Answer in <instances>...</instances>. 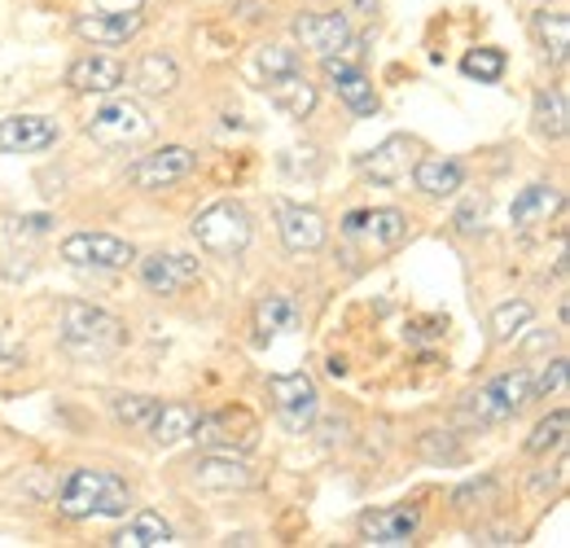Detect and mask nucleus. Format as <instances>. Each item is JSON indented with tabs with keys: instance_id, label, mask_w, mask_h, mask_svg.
<instances>
[{
	"instance_id": "nucleus-2",
	"label": "nucleus",
	"mask_w": 570,
	"mask_h": 548,
	"mask_svg": "<svg viewBox=\"0 0 570 548\" xmlns=\"http://www.w3.org/2000/svg\"><path fill=\"white\" fill-rule=\"evenodd\" d=\"M58 330H62V346L83 355V360H106V355H115L119 346L128 343L124 321L101 312V307H92V303H67Z\"/></svg>"
},
{
	"instance_id": "nucleus-35",
	"label": "nucleus",
	"mask_w": 570,
	"mask_h": 548,
	"mask_svg": "<svg viewBox=\"0 0 570 548\" xmlns=\"http://www.w3.org/2000/svg\"><path fill=\"white\" fill-rule=\"evenodd\" d=\"M298 49H289V45H268V49H259V70L264 75H285V70H298Z\"/></svg>"
},
{
	"instance_id": "nucleus-25",
	"label": "nucleus",
	"mask_w": 570,
	"mask_h": 548,
	"mask_svg": "<svg viewBox=\"0 0 570 548\" xmlns=\"http://www.w3.org/2000/svg\"><path fill=\"white\" fill-rule=\"evenodd\" d=\"M255 330H259V343L298 330V303H294L289 294H268V299H259V307H255Z\"/></svg>"
},
{
	"instance_id": "nucleus-20",
	"label": "nucleus",
	"mask_w": 570,
	"mask_h": 548,
	"mask_svg": "<svg viewBox=\"0 0 570 548\" xmlns=\"http://www.w3.org/2000/svg\"><path fill=\"white\" fill-rule=\"evenodd\" d=\"M264 92L289 119H307L316 110V84L303 75V67L285 70V75H264Z\"/></svg>"
},
{
	"instance_id": "nucleus-7",
	"label": "nucleus",
	"mask_w": 570,
	"mask_h": 548,
	"mask_svg": "<svg viewBox=\"0 0 570 548\" xmlns=\"http://www.w3.org/2000/svg\"><path fill=\"white\" fill-rule=\"evenodd\" d=\"M207 452H250L259 443V421L246 409H224V412H207L194 421L189 430Z\"/></svg>"
},
{
	"instance_id": "nucleus-5",
	"label": "nucleus",
	"mask_w": 570,
	"mask_h": 548,
	"mask_svg": "<svg viewBox=\"0 0 570 548\" xmlns=\"http://www.w3.org/2000/svg\"><path fill=\"white\" fill-rule=\"evenodd\" d=\"M88 137L106 149H132L141 140L154 137V119L145 115L137 101H106L92 119H88Z\"/></svg>"
},
{
	"instance_id": "nucleus-3",
	"label": "nucleus",
	"mask_w": 570,
	"mask_h": 548,
	"mask_svg": "<svg viewBox=\"0 0 570 548\" xmlns=\"http://www.w3.org/2000/svg\"><path fill=\"white\" fill-rule=\"evenodd\" d=\"M250 237H255V219H250L246 206L233 203V198L212 203L207 211L194 215V242L215 260H237L250 246Z\"/></svg>"
},
{
	"instance_id": "nucleus-9",
	"label": "nucleus",
	"mask_w": 570,
	"mask_h": 548,
	"mask_svg": "<svg viewBox=\"0 0 570 548\" xmlns=\"http://www.w3.org/2000/svg\"><path fill=\"white\" fill-rule=\"evenodd\" d=\"M343 233L364 242L368 251H395L409 237V219L395 206H368V211H352L343 219Z\"/></svg>"
},
{
	"instance_id": "nucleus-37",
	"label": "nucleus",
	"mask_w": 570,
	"mask_h": 548,
	"mask_svg": "<svg viewBox=\"0 0 570 548\" xmlns=\"http://www.w3.org/2000/svg\"><path fill=\"white\" fill-rule=\"evenodd\" d=\"M483 215H488V198L479 194V198H470V203L452 215V228H456L461 237H474V233L483 228Z\"/></svg>"
},
{
	"instance_id": "nucleus-17",
	"label": "nucleus",
	"mask_w": 570,
	"mask_h": 548,
	"mask_svg": "<svg viewBox=\"0 0 570 548\" xmlns=\"http://www.w3.org/2000/svg\"><path fill=\"white\" fill-rule=\"evenodd\" d=\"M62 128L49 115H9L0 119V154H40L58 145Z\"/></svg>"
},
{
	"instance_id": "nucleus-36",
	"label": "nucleus",
	"mask_w": 570,
	"mask_h": 548,
	"mask_svg": "<svg viewBox=\"0 0 570 548\" xmlns=\"http://www.w3.org/2000/svg\"><path fill=\"white\" fill-rule=\"evenodd\" d=\"M497 491H500V482L492 479V474H483V479L461 482V487L452 491V505H456V509H465L470 500H497Z\"/></svg>"
},
{
	"instance_id": "nucleus-14",
	"label": "nucleus",
	"mask_w": 570,
	"mask_h": 548,
	"mask_svg": "<svg viewBox=\"0 0 570 548\" xmlns=\"http://www.w3.org/2000/svg\"><path fill=\"white\" fill-rule=\"evenodd\" d=\"M189 474L207 491H250V487H259L255 466L242 461V452H207L189 466Z\"/></svg>"
},
{
	"instance_id": "nucleus-24",
	"label": "nucleus",
	"mask_w": 570,
	"mask_h": 548,
	"mask_svg": "<svg viewBox=\"0 0 570 548\" xmlns=\"http://www.w3.org/2000/svg\"><path fill=\"white\" fill-rule=\"evenodd\" d=\"M106 545L115 548H163L171 545V527H167V518L163 513H154V509H141L124 531H115Z\"/></svg>"
},
{
	"instance_id": "nucleus-28",
	"label": "nucleus",
	"mask_w": 570,
	"mask_h": 548,
	"mask_svg": "<svg viewBox=\"0 0 570 548\" xmlns=\"http://www.w3.org/2000/svg\"><path fill=\"white\" fill-rule=\"evenodd\" d=\"M194 421H198V412L189 409V404H158L154 412V421H149V439L158 443V448H171V443H180L189 430H194Z\"/></svg>"
},
{
	"instance_id": "nucleus-8",
	"label": "nucleus",
	"mask_w": 570,
	"mask_h": 548,
	"mask_svg": "<svg viewBox=\"0 0 570 548\" xmlns=\"http://www.w3.org/2000/svg\"><path fill=\"white\" fill-rule=\"evenodd\" d=\"M360 540L377 548H404L413 545L417 527H422V509L417 505H386V509H368L360 513Z\"/></svg>"
},
{
	"instance_id": "nucleus-43",
	"label": "nucleus",
	"mask_w": 570,
	"mask_h": 548,
	"mask_svg": "<svg viewBox=\"0 0 570 548\" xmlns=\"http://www.w3.org/2000/svg\"><path fill=\"white\" fill-rule=\"evenodd\" d=\"M373 4H377V0H356V9H360V13H368Z\"/></svg>"
},
{
	"instance_id": "nucleus-39",
	"label": "nucleus",
	"mask_w": 570,
	"mask_h": 548,
	"mask_svg": "<svg viewBox=\"0 0 570 548\" xmlns=\"http://www.w3.org/2000/svg\"><path fill=\"white\" fill-rule=\"evenodd\" d=\"M443 330H448V321H413L409 339H413V343H422V339H439Z\"/></svg>"
},
{
	"instance_id": "nucleus-31",
	"label": "nucleus",
	"mask_w": 570,
	"mask_h": 548,
	"mask_svg": "<svg viewBox=\"0 0 570 548\" xmlns=\"http://www.w3.org/2000/svg\"><path fill=\"white\" fill-rule=\"evenodd\" d=\"M567 430H570V412L567 409L549 412V417H544V421L531 430L527 452H531V457H549L553 448H562V443H567Z\"/></svg>"
},
{
	"instance_id": "nucleus-4",
	"label": "nucleus",
	"mask_w": 570,
	"mask_h": 548,
	"mask_svg": "<svg viewBox=\"0 0 570 548\" xmlns=\"http://www.w3.org/2000/svg\"><path fill=\"white\" fill-rule=\"evenodd\" d=\"M531 382L535 373L531 369H513V373H500L488 386H479L465 404H461V417L470 425H500V421H513L518 412L531 404Z\"/></svg>"
},
{
	"instance_id": "nucleus-27",
	"label": "nucleus",
	"mask_w": 570,
	"mask_h": 548,
	"mask_svg": "<svg viewBox=\"0 0 570 548\" xmlns=\"http://www.w3.org/2000/svg\"><path fill=\"white\" fill-rule=\"evenodd\" d=\"M132 84L149 92V97H167L176 84H180V67L167 58V53H145L141 62L132 67Z\"/></svg>"
},
{
	"instance_id": "nucleus-18",
	"label": "nucleus",
	"mask_w": 570,
	"mask_h": 548,
	"mask_svg": "<svg viewBox=\"0 0 570 548\" xmlns=\"http://www.w3.org/2000/svg\"><path fill=\"white\" fill-rule=\"evenodd\" d=\"M145 27L141 9H128V13H79L75 18V36L88 40V45H101V49H115V45H128L137 31Z\"/></svg>"
},
{
	"instance_id": "nucleus-16",
	"label": "nucleus",
	"mask_w": 570,
	"mask_h": 548,
	"mask_svg": "<svg viewBox=\"0 0 570 548\" xmlns=\"http://www.w3.org/2000/svg\"><path fill=\"white\" fill-rule=\"evenodd\" d=\"M413 163H417V145L409 137H386L382 145L364 149L356 158V167L373 185H395V180H404Z\"/></svg>"
},
{
	"instance_id": "nucleus-22",
	"label": "nucleus",
	"mask_w": 570,
	"mask_h": 548,
	"mask_svg": "<svg viewBox=\"0 0 570 548\" xmlns=\"http://www.w3.org/2000/svg\"><path fill=\"white\" fill-rule=\"evenodd\" d=\"M413 185L426 194V198H452L456 189H465V167L456 158H417L413 163Z\"/></svg>"
},
{
	"instance_id": "nucleus-26",
	"label": "nucleus",
	"mask_w": 570,
	"mask_h": 548,
	"mask_svg": "<svg viewBox=\"0 0 570 548\" xmlns=\"http://www.w3.org/2000/svg\"><path fill=\"white\" fill-rule=\"evenodd\" d=\"M531 119H535V133H540V137L562 140L570 128L567 92H562V88H540V92H535V106H531Z\"/></svg>"
},
{
	"instance_id": "nucleus-34",
	"label": "nucleus",
	"mask_w": 570,
	"mask_h": 548,
	"mask_svg": "<svg viewBox=\"0 0 570 548\" xmlns=\"http://www.w3.org/2000/svg\"><path fill=\"white\" fill-rule=\"evenodd\" d=\"M417 452H422L426 461H461V448H456V439H452L448 430H426V434L417 439Z\"/></svg>"
},
{
	"instance_id": "nucleus-42",
	"label": "nucleus",
	"mask_w": 570,
	"mask_h": 548,
	"mask_svg": "<svg viewBox=\"0 0 570 548\" xmlns=\"http://www.w3.org/2000/svg\"><path fill=\"white\" fill-rule=\"evenodd\" d=\"M479 545H513V536H509V531H483Z\"/></svg>"
},
{
	"instance_id": "nucleus-6",
	"label": "nucleus",
	"mask_w": 570,
	"mask_h": 548,
	"mask_svg": "<svg viewBox=\"0 0 570 548\" xmlns=\"http://www.w3.org/2000/svg\"><path fill=\"white\" fill-rule=\"evenodd\" d=\"M268 395H273V409L289 434H303L312 430L316 412H321V391L307 373H277L268 378Z\"/></svg>"
},
{
	"instance_id": "nucleus-19",
	"label": "nucleus",
	"mask_w": 570,
	"mask_h": 548,
	"mask_svg": "<svg viewBox=\"0 0 570 548\" xmlns=\"http://www.w3.org/2000/svg\"><path fill=\"white\" fill-rule=\"evenodd\" d=\"M141 281L154 294H180L185 285L198 281V260L180 255V251H158V255L141 260Z\"/></svg>"
},
{
	"instance_id": "nucleus-1",
	"label": "nucleus",
	"mask_w": 570,
	"mask_h": 548,
	"mask_svg": "<svg viewBox=\"0 0 570 548\" xmlns=\"http://www.w3.org/2000/svg\"><path fill=\"white\" fill-rule=\"evenodd\" d=\"M58 509L67 518H124L132 509V487L110 470H71L58 491Z\"/></svg>"
},
{
	"instance_id": "nucleus-11",
	"label": "nucleus",
	"mask_w": 570,
	"mask_h": 548,
	"mask_svg": "<svg viewBox=\"0 0 570 548\" xmlns=\"http://www.w3.org/2000/svg\"><path fill=\"white\" fill-rule=\"evenodd\" d=\"M194 163H198L194 149H185V145H163V149L145 154V158H137V163L128 167V185H137V189H167V185L185 180V176L194 172Z\"/></svg>"
},
{
	"instance_id": "nucleus-21",
	"label": "nucleus",
	"mask_w": 570,
	"mask_h": 548,
	"mask_svg": "<svg viewBox=\"0 0 570 548\" xmlns=\"http://www.w3.org/2000/svg\"><path fill=\"white\" fill-rule=\"evenodd\" d=\"M558 211H562V189L535 180V185H527V189L513 198V206H509V224H513L518 233H531V228L549 224Z\"/></svg>"
},
{
	"instance_id": "nucleus-38",
	"label": "nucleus",
	"mask_w": 570,
	"mask_h": 548,
	"mask_svg": "<svg viewBox=\"0 0 570 548\" xmlns=\"http://www.w3.org/2000/svg\"><path fill=\"white\" fill-rule=\"evenodd\" d=\"M567 386V360H553L535 382H531V400H544V395H553V391H562Z\"/></svg>"
},
{
	"instance_id": "nucleus-15",
	"label": "nucleus",
	"mask_w": 570,
	"mask_h": 548,
	"mask_svg": "<svg viewBox=\"0 0 570 548\" xmlns=\"http://www.w3.org/2000/svg\"><path fill=\"white\" fill-rule=\"evenodd\" d=\"M294 36H298L312 53H321V58H343V53L356 45L347 13H298V18H294Z\"/></svg>"
},
{
	"instance_id": "nucleus-32",
	"label": "nucleus",
	"mask_w": 570,
	"mask_h": 548,
	"mask_svg": "<svg viewBox=\"0 0 570 548\" xmlns=\"http://www.w3.org/2000/svg\"><path fill=\"white\" fill-rule=\"evenodd\" d=\"M158 404H163V400H154V395H115V400H110L115 421L128 425V430H149V421H154Z\"/></svg>"
},
{
	"instance_id": "nucleus-40",
	"label": "nucleus",
	"mask_w": 570,
	"mask_h": 548,
	"mask_svg": "<svg viewBox=\"0 0 570 548\" xmlns=\"http://www.w3.org/2000/svg\"><path fill=\"white\" fill-rule=\"evenodd\" d=\"M145 0H92V9L101 13H128V9H141Z\"/></svg>"
},
{
	"instance_id": "nucleus-12",
	"label": "nucleus",
	"mask_w": 570,
	"mask_h": 548,
	"mask_svg": "<svg viewBox=\"0 0 570 548\" xmlns=\"http://www.w3.org/2000/svg\"><path fill=\"white\" fill-rule=\"evenodd\" d=\"M321 62H325V84L338 92V101H343L356 119H373V115L382 110L373 79H368L356 62H347V58H321Z\"/></svg>"
},
{
	"instance_id": "nucleus-10",
	"label": "nucleus",
	"mask_w": 570,
	"mask_h": 548,
	"mask_svg": "<svg viewBox=\"0 0 570 548\" xmlns=\"http://www.w3.org/2000/svg\"><path fill=\"white\" fill-rule=\"evenodd\" d=\"M62 260L75 268H128L137 260L132 242L110 237V233H71L62 242Z\"/></svg>"
},
{
	"instance_id": "nucleus-13",
	"label": "nucleus",
	"mask_w": 570,
	"mask_h": 548,
	"mask_svg": "<svg viewBox=\"0 0 570 548\" xmlns=\"http://www.w3.org/2000/svg\"><path fill=\"white\" fill-rule=\"evenodd\" d=\"M277 233H282L285 251L289 255H312L325 246L330 228H325V215L316 206H303V203H277Z\"/></svg>"
},
{
	"instance_id": "nucleus-41",
	"label": "nucleus",
	"mask_w": 570,
	"mask_h": 548,
	"mask_svg": "<svg viewBox=\"0 0 570 548\" xmlns=\"http://www.w3.org/2000/svg\"><path fill=\"white\" fill-rule=\"evenodd\" d=\"M53 219L49 215H27V219H13V228H27V233H45Z\"/></svg>"
},
{
	"instance_id": "nucleus-29",
	"label": "nucleus",
	"mask_w": 570,
	"mask_h": 548,
	"mask_svg": "<svg viewBox=\"0 0 570 548\" xmlns=\"http://www.w3.org/2000/svg\"><path fill=\"white\" fill-rule=\"evenodd\" d=\"M531 31H535V40H540V49H544L549 62H567V45H570L567 13H549V9H544V13H535Z\"/></svg>"
},
{
	"instance_id": "nucleus-23",
	"label": "nucleus",
	"mask_w": 570,
	"mask_h": 548,
	"mask_svg": "<svg viewBox=\"0 0 570 548\" xmlns=\"http://www.w3.org/2000/svg\"><path fill=\"white\" fill-rule=\"evenodd\" d=\"M128 79V70H124V62H115V58H79V62H71V70H67V84H71L75 92H115L119 84Z\"/></svg>"
},
{
	"instance_id": "nucleus-30",
	"label": "nucleus",
	"mask_w": 570,
	"mask_h": 548,
	"mask_svg": "<svg viewBox=\"0 0 570 548\" xmlns=\"http://www.w3.org/2000/svg\"><path fill=\"white\" fill-rule=\"evenodd\" d=\"M531 316H535V307H531L527 299L500 303L497 312H492V343H513V339L531 325Z\"/></svg>"
},
{
	"instance_id": "nucleus-33",
	"label": "nucleus",
	"mask_w": 570,
	"mask_h": 548,
	"mask_svg": "<svg viewBox=\"0 0 570 548\" xmlns=\"http://www.w3.org/2000/svg\"><path fill=\"white\" fill-rule=\"evenodd\" d=\"M504 53L500 49H470L465 58H461V70L470 75V79H479V84H500V75H504Z\"/></svg>"
}]
</instances>
